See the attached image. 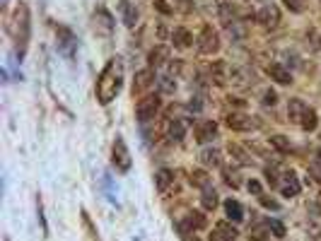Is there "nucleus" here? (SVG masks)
Listing matches in <instances>:
<instances>
[{"mask_svg": "<svg viewBox=\"0 0 321 241\" xmlns=\"http://www.w3.org/2000/svg\"><path fill=\"white\" fill-rule=\"evenodd\" d=\"M123 87V61L121 58H109L106 66L101 68L97 85H94V94L101 106H109L114 99L119 97Z\"/></svg>", "mask_w": 321, "mask_h": 241, "instance_id": "1", "label": "nucleus"}, {"mask_svg": "<svg viewBox=\"0 0 321 241\" xmlns=\"http://www.w3.org/2000/svg\"><path fill=\"white\" fill-rule=\"evenodd\" d=\"M8 32H10L15 48H17V58L22 61L27 53V46H29V34H32V20H29V8L20 3L15 12H12V20L8 24Z\"/></svg>", "mask_w": 321, "mask_h": 241, "instance_id": "2", "label": "nucleus"}, {"mask_svg": "<svg viewBox=\"0 0 321 241\" xmlns=\"http://www.w3.org/2000/svg\"><path fill=\"white\" fill-rule=\"evenodd\" d=\"M111 164L116 166V171H131V164H133V159H131V152H128V147H126V140H123L121 135H116L114 138V145H111Z\"/></svg>", "mask_w": 321, "mask_h": 241, "instance_id": "3", "label": "nucleus"}, {"mask_svg": "<svg viewBox=\"0 0 321 241\" xmlns=\"http://www.w3.org/2000/svg\"><path fill=\"white\" fill-rule=\"evenodd\" d=\"M162 106V99L159 94H147L145 99L138 101V106H135V118L140 120V123H150V120L157 116V111Z\"/></svg>", "mask_w": 321, "mask_h": 241, "instance_id": "4", "label": "nucleus"}, {"mask_svg": "<svg viewBox=\"0 0 321 241\" xmlns=\"http://www.w3.org/2000/svg\"><path fill=\"white\" fill-rule=\"evenodd\" d=\"M56 36H58V51L66 58H73L78 51V36L73 34V29L66 24H56Z\"/></svg>", "mask_w": 321, "mask_h": 241, "instance_id": "5", "label": "nucleus"}, {"mask_svg": "<svg viewBox=\"0 0 321 241\" xmlns=\"http://www.w3.org/2000/svg\"><path fill=\"white\" fill-rule=\"evenodd\" d=\"M196 44H198V51L205 55H212L220 51V34L212 29L210 24H205L203 29H200L198 39H196Z\"/></svg>", "mask_w": 321, "mask_h": 241, "instance_id": "6", "label": "nucleus"}, {"mask_svg": "<svg viewBox=\"0 0 321 241\" xmlns=\"http://www.w3.org/2000/svg\"><path fill=\"white\" fill-rule=\"evenodd\" d=\"M227 126H230L232 131L249 133V131H256V128H258V118L249 116V113H230V116H227Z\"/></svg>", "mask_w": 321, "mask_h": 241, "instance_id": "7", "label": "nucleus"}, {"mask_svg": "<svg viewBox=\"0 0 321 241\" xmlns=\"http://www.w3.org/2000/svg\"><path fill=\"white\" fill-rule=\"evenodd\" d=\"M193 135H196V143L205 145L218 138V123L215 120H198L196 128H193Z\"/></svg>", "mask_w": 321, "mask_h": 241, "instance_id": "8", "label": "nucleus"}, {"mask_svg": "<svg viewBox=\"0 0 321 241\" xmlns=\"http://www.w3.org/2000/svg\"><path fill=\"white\" fill-rule=\"evenodd\" d=\"M256 22L268 27V29H276L278 24H280V10H278L276 5H263L261 10L256 12Z\"/></svg>", "mask_w": 321, "mask_h": 241, "instance_id": "9", "label": "nucleus"}, {"mask_svg": "<svg viewBox=\"0 0 321 241\" xmlns=\"http://www.w3.org/2000/svg\"><path fill=\"white\" fill-rule=\"evenodd\" d=\"M177 227H179L181 234H191V231L203 229V227H205V217H203V212H188V215L179 222Z\"/></svg>", "mask_w": 321, "mask_h": 241, "instance_id": "10", "label": "nucleus"}, {"mask_svg": "<svg viewBox=\"0 0 321 241\" xmlns=\"http://www.w3.org/2000/svg\"><path fill=\"white\" fill-rule=\"evenodd\" d=\"M311 106H307L302 99H290L288 101V118L292 120V123H297V126H302V120H304V116L309 113Z\"/></svg>", "mask_w": 321, "mask_h": 241, "instance_id": "11", "label": "nucleus"}, {"mask_svg": "<svg viewBox=\"0 0 321 241\" xmlns=\"http://www.w3.org/2000/svg\"><path fill=\"white\" fill-rule=\"evenodd\" d=\"M237 236H239L237 229L227 222H218L210 231V241H237Z\"/></svg>", "mask_w": 321, "mask_h": 241, "instance_id": "12", "label": "nucleus"}, {"mask_svg": "<svg viewBox=\"0 0 321 241\" xmlns=\"http://www.w3.org/2000/svg\"><path fill=\"white\" fill-rule=\"evenodd\" d=\"M94 29L101 34H111V29H114V17L104 8H97V12H94Z\"/></svg>", "mask_w": 321, "mask_h": 241, "instance_id": "13", "label": "nucleus"}, {"mask_svg": "<svg viewBox=\"0 0 321 241\" xmlns=\"http://www.w3.org/2000/svg\"><path fill=\"white\" fill-rule=\"evenodd\" d=\"M283 181H285V184H283V186H280V193H283V196L285 198H295L299 193V181H297V174H295V171H292V169H290V171H285V176H283Z\"/></svg>", "mask_w": 321, "mask_h": 241, "instance_id": "14", "label": "nucleus"}, {"mask_svg": "<svg viewBox=\"0 0 321 241\" xmlns=\"http://www.w3.org/2000/svg\"><path fill=\"white\" fill-rule=\"evenodd\" d=\"M266 70H268V75L273 77V82H278V85H292V73H290L288 68H283L280 63H271Z\"/></svg>", "mask_w": 321, "mask_h": 241, "instance_id": "15", "label": "nucleus"}, {"mask_svg": "<svg viewBox=\"0 0 321 241\" xmlns=\"http://www.w3.org/2000/svg\"><path fill=\"white\" fill-rule=\"evenodd\" d=\"M152 80H155V75H152V68H147V70H140V73H135L133 94H140V92H145V89L152 85Z\"/></svg>", "mask_w": 321, "mask_h": 241, "instance_id": "16", "label": "nucleus"}, {"mask_svg": "<svg viewBox=\"0 0 321 241\" xmlns=\"http://www.w3.org/2000/svg\"><path fill=\"white\" fill-rule=\"evenodd\" d=\"M268 236H271V227H268L266 219H263V222H258V219H256L254 224L249 227V239H254V241H268Z\"/></svg>", "mask_w": 321, "mask_h": 241, "instance_id": "17", "label": "nucleus"}, {"mask_svg": "<svg viewBox=\"0 0 321 241\" xmlns=\"http://www.w3.org/2000/svg\"><path fill=\"white\" fill-rule=\"evenodd\" d=\"M172 44L177 46V48H188V46L193 44V36H191V32H188L186 27H177L172 32Z\"/></svg>", "mask_w": 321, "mask_h": 241, "instance_id": "18", "label": "nucleus"}, {"mask_svg": "<svg viewBox=\"0 0 321 241\" xmlns=\"http://www.w3.org/2000/svg\"><path fill=\"white\" fill-rule=\"evenodd\" d=\"M167 58H169V48H167V46H155V48L147 53V66L159 68L162 63H167Z\"/></svg>", "mask_w": 321, "mask_h": 241, "instance_id": "19", "label": "nucleus"}, {"mask_svg": "<svg viewBox=\"0 0 321 241\" xmlns=\"http://www.w3.org/2000/svg\"><path fill=\"white\" fill-rule=\"evenodd\" d=\"M186 128H188L186 118L169 120V138H172L174 143H181V140H184V135H186Z\"/></svg>", "mask_w": 321, "mask_h": 241, "instance_id": "20", "label": "nucleus"}, {"mask_svg": "<svg viewBox=\"0 0 321 241\" xmlns=\"http://www.w3.org/2000/svg\"><path fill=\"white\" fill-rule=\"evenodd\" d=\"M198 159H200V164L203 166H220V150L205 147V150L198 154Z\"/></svg>", "mask_w": 321, "mask_h": 241, "instance_id": "21", "label": "nucleus"}, {"mask_svg": "<svg viewBox=\"0 0 321 241\" xmlns=\"http://www.w3.org/2000/svg\"><path fill=\"white\" fill-rule=\"evenodd\" d=\"M172 184H174V171H172V169H159V171L155 174L157 191H167Z\"/></svg>", "mask_w": 321, "mask_h": 241, "instance_id": "22", "label": "nucleus"}, {"mask_svg": "<svg viewBox=\"0 0 321 241\" xmlns=\"http://www.w3.org/2000/svg\"><path fill=\"white\" fill-rule=\"evenodd\" d=\"M225 212H227V217L232 219V222H242L244 219V208L237 203V200H225Z\"/></svg>", "mask_w": 321, "mask_h": 241, "instance_id": "23", "label": "nucleus"}, {"mask_svg": "<svg viewBox=\"0 0 321 241\" xmlns=\"http://www.w3.org/2000/svg\"><path fill=\"white\" fill-rule=\"evenodd\" d=\"M200 205H203V210H215L218 208V193L212 191L210 186L203 188V196H200Z\"/></svg>", "mask_w": 321, "mask_h": 241, "instance_id": "24", "label": "nucleus"}, {"mask_svg": "<svg viewBox=\"0 0 321 241\" xmlns=\"http://www.w3.org/2000/svg\"><path fill=\"white\" fill-rule=\"evenodd\" d=\"M227 152L232 154V159H237L239 164H251V154L246 152V150H242L239 145H232V143H230V147H227Z\"/></svg>", "mask_w": 321, "mask_h": 241, "instance_id": "25", "label": "nucleus"}, {"mask_svg": "<svg viewBox=\"0 0 321 241\" xmlns=\"http://www.w3.org/2000/svg\"><path fill=\"white\" fill-rule=\"evenodd\" d=\"M121 10H123V22H126V27H133L135 20H138V10H135V5H131L128 0H123Z\"/></svg>", "mask_w": 321, "mask_h": 241, "instance_id": "26", "label": "nucleus"}, {"mask_svg": "<svg viewBox=\"0 0 321 241\" xmlns=\"http://www.w3.org/2000/svg\"><path fill=\"white\" fill-rule=\"evenodd\" d=\"M191 186H196V188H208L210 186V178H208V174L205 171H191Z\"/></svg>", "mask_w": 321, "mask_h": 241, "instance_id": "27", "label": "nucleus"}, {"mask_svg": "<svg viewBox=\"0 0 321 241\" xmlns=\"http://www.w3.org/2000/svg\"><path fill=\"white\" fill-rule=\"evenodd\" d=\"M268 143L273 145V147H276L278 152H283V154L292 150V145H290V140H288V138H283V135H273V138H271Z\"/></svg>", "mask_w": 321, "mask_h": 241, "instance_id": "28", "label": "nucleus"}, {"mask_svg": "<svg viewBox=\"0 0 321 241\" xmlns=\"http://www.w3.org/2000/svg\"><path fill=\"white\" fill-rule=\"evenodd\" d=\"M316 126H319V116H316V111L309 109V113L304 116V120H302V131H316Z\"/></svg>", "mask_w": 321, "mask_h": 241, "instance_id": "29", "label": "nucleus"}, {"mask_svg": "<svg viewBox=\"0 0 321 241\" xmlns=\"http://www.w3.org/2000/svg\"><path fill=\"white\" fill-rule=\"evenodd\" d=\"M268 227H271V231H273V236H278V239H283L285 236V224L283 222H278L276 217H268Z\"/></svg>", "mask_w": 321, "mask_h": 241, "instance_id": "30", "label": "nucleus"}, {"mask_svg": "<svg viewBox=\"0 0 321 241\" xmlns=\"http://www.w3.org/2000/svg\"><path fill=\"white\" fill-rule=\"evenodd\" d=\"M159 89H162V92H167V94H172V92L177 89V82H172V75L159 77Z\"/></svg>", "mask_w": 321, "mask_h": 241, "instance_id": "31", "label": "nucleus"}, {"mask_svg": "<svg viewBox=\"0 0 321 241\" xmlns=\"http://www.w3.org/2000/svg\"><path fill=\"white\" fill-rule=\"evenodd\" d=\"M222 174H225V184H227V186L239 188V176H237V171H232V169H225Z\"/></svg>", "mask_w": 321, "mask_h": 241, "instance_id": "32", "label": "nucleus"}, {"mask_svg": "<svg viewBox=\"0 0 321 241\" xmlns=\"http://www.w3.org/2000/svg\"><path fill=\"white\" fill-rule=\"evenodd\" d=\"M263 106H276L278 104V94H276V89H266L263 92V101H261Z\"/></svg>", "mask_w": 321, "mask_h": 241, "instance_id": "33", "label": "nucleus"}, {"mask_svg": "<svg viewBox=\"0 0 321 241\" xmlns=\"http://www.w3.org/2000/svg\"><path fill=\"white\" fill-rule=\"evenodd\" d=\"M283 5L288 8V10H292V12H302L304 10V0H283Z\"/></svg>", "mask_w": 321, "mask_h": 241, "instance_id": "34", "label": "nucleus"}, {"mask_svg": "<svg viewBox=\"0 0 321 241\" xmlns=\"http://www.w3.org/2000/svg\"><path fill=\"white\" fill-rule=\"evenodd\" d=\"M258 200H261V205L268 210H280V203L278 200H273V198H266V196H258Z\"/></svg>", "mask_w": 321, "mask_h": 241, "instance_id": "35", "label": "nucleus"}, {"mask_svg": "<svg viewBox=\"0 0 321 241\" xmlns=\"http://www.w3.org/2000/svg\"><path fill=\"white\" fill-rule=\"evenodd\" d=\"M246 188H249V193H254V196H263V193H261V184H258L256 178H251V181L246 184Z\"/></svg>", "mask_w": 321, "mask_h": 241, "instance_id": "36", "label": "nucleus"}, {"mask_svg": "<svg viewBox=\"0 0 321 241\" xmlns=\"http://www.w3.org/2000/svg\"><path fill=\"white\" fill-rule=\"evenodd\" d=\"M155 8H157L159 12H162V15H172V8L167 5L165 0H155Z\"/></svg>", "mask_w": 321, "mask_h": 241, "instance_id": "37", "label": "nucleus"}, {"mask_svg": "<svg viewBox=\"0 0 321 241\" xmlns=\"http://www.w3.org/2000/svg\"><path fill=\"white\" fill-rule=\"evenodd\" d=\"M316 157H319V162H321V150H319V152H316Z\"/></svg>", "mask_w": 321, "mask_h": 241, "instance_id": "38", "label": "nucleus"}]
</instances>
